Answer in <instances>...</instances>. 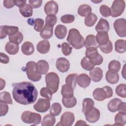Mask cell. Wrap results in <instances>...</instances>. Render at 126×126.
I'll use <instances>...</instances> for the list:
<instances>
[{"label":"cell","mask_w":126,"mask_h":126,"mask_svg":"<svg viewBox=\"0 0 126 126\" xmlns=\"http://www.w3.org/2000/svg\"><path fill=\"white\" fill-rule=\"evenodd\" d=\"M12 95L18 103L29 105L33 103L37 97V91L35 86L29 82H22L12 84Z\"/></svg>","instance_id":"1"},{"label":"cell","mask_w":126,"mask_h":126,"mask_svg":"<svg viewBox=\"0 0 126 126\" xmlns=\"http://www.w3.org/2000/svg\"><path fill=\"white\" fill-rule=\"evenodd\" d=\"M66 39L68 42L76 49H81L85 45L84 37L76 29H71L69 31Z\"/></svg>","instance_id":"2"},{"label":"cell","mask_w":126,"mask_h":126,"mask_svg":"<svg viewBox=\"0 0 126 126\" xmlns=\"http://www.w3.org/2000/svg\"><path fill=\"white\" fill-rule=\"evenodd\" d=\"M26 72L28 79L33 82L38 81L41 78L36 63L33 61H30L27 63Z\"/></svg>","instance_id":"3"},{"label":"cell","mask_w":126,"mask_h":126,"mask_svg":"<svg viewBox=\"0 0 126 126\" xmlns=\"http://www.w3.org/2000/svg\"><path fill=\"white\" fill-rule=\"evenodd\" d=\"M45 82L46 86L54 94L59 89L60 79L58 74L55 72H51L45 75Z\"/></svg>","instance_id":"4"},{"label":"cell","mask_w":126,"mask_h":126,"mask_svg":"<svg viewBox=\"0 0 126 126\" xmlns=\"http://www.w3.org/2000/svg\"><path fill=\"white\" fill-rule=\"evenodd\" d=\"M21 119L24 123L26 124L38 125L41 122V116L38 113L26 111L22 113Z\"/></svg>","instance_id":"5"},{"label":"cell","mask_w":126,"mask_h":126,"mask_svg":"<svg viewBox=\"0 0 126 126\" xmlns=\"http://www.w3.org/2000/svg\"><path fill=\"white\" fill-rule=\"evenodd\" d=\"M125 2L123 0H116L113 2L110 8L111 15L113 17L120 16L125 8Z\"/></svg>","instance_id":"6"},{"label":"cell","mask_w":126,"mask_h":126,"mask_svg":"<svg viewBox=\"0 0 126 126\" xmlns=\"http://www.w3.org/2000/svg\"><path fill=\"white\" fill-rule=\"evenodd\" d=\"M114 28L117 34L121 37L126 35V22L124 18H119L114 23Z\"/></svg>","instance_id":"7"},{"label":"cell","mask_w":126,"mask_h":126,"mask_svg":"<svg viewBox=\"0 0 126 126\" xmlns=\"http://www.w3.org/2000/svg\"><path fill=\"white\" fill-rule=\"evenodd\" d=\"M50 107V102L47 99L39 98L37 102L33 105V108L40 113L46 112Z\"/></svg>","instance_id":"8"},{"label":"cell","mask_w":126,"mask_h":126,"mask_svg":"<svg viewBox=\"0 0 126 126\" xmlns=\"http://www.w3.org/2000/svg\"><path fill=\"white\" fill-rule=\"evenodd\" d=\"M74 120V115L73 113L70 112H66L62 115L60 122L57 124V126H70L73 124Z\"/></svg>","instance_id":"9"},{"label":"cell","mask_w":126,"mask_h":126,"mask_svg":"<svg viewBox=\"0 0 126 126\" xmlns=\"http://www.w3.org/2000/svg\"><path fill=\"white\" fill-rule=\"evenodd\" d=\"M0 39H3L8 35L9 36L14 35L19 32V28L16 26H1L0 27Z\"/></svg>","instance_id":"10"},{"label":"cell","mask_w":126,"mask_h":126,"mask_svg":"<svg viewBox=\"0 0 126 126\" xmlns=\"http://www.w3.org/2000/svg\"><path fill=\"white\" fill-rule=\"evenodd\" d=\"M59 10L57 3L54 1H49L46 3L44 6V11L47 15H55L57 14Z\"/></svg>","instance_id":"11"},{"label":"cell","mask_w":126,"mask_h":126,"mask_svg":"<svg viewBox=\"0 0 126 126\" xmlns=\"http://www.w3.org/2000/svg\"><path fill=\"white\" fill-rule=\"evenodd\" d=\"M56 66L59 71L61 72H65L69 69L70 63L66 59L61 57L57 59Z\"/></svg>","instance_id":"12"},{"label":"cell","mask_w":126,"mask_h":126,"mask_svg":"<svg viewBox=\"0 0 126 126\" xmlns=\"http://www.w3.org/2000/svg\"><path fill=\"white\" fill-rule=\"evenodd\" d=\"M85 115L88 122L91 123H94L99 120L100 118V112L96 108L93 107L90 111Z\"/></svg>","instance_id":"13"},{"label":"cell","mask_w":126,"mask_h":126,"mask_svg":"<svg viewBox=\"0 0 126 126\" xmlns=\"http://www.w3.org/2000/svg\"><path fill=\"white\" fill-rule=\"evenodd\" d=\"M89 74L91 79L94 82L100 81L103 77V71L98 67L93 68L90 71Z\"/></svg>","instance_id":"14"},{"label":"cell","mask_w":126,"mask_h":126,"mask_svg":"<svg viewBox=\"0 0 126 126\" xmlns=\"http://www.w3.org/2000/svg\"><path fill=\"white\" fill-rule=\"evenodd\" d=\"M91 81L90 77L85 73L80 74L78 76L77 79V83L78 85L83 88L88 87L91 83Z\"/></svg>","instance_id":"15"},{"label":"cell","mask_w":126,"mask_h":126,"mask_svg":"<svg viewBox=\"0 0 126 126\" xmlns=\"http://www.w3.org/2000/svg\"><path fill=\"white\" fill-rule=\"evenodd\" d=\"M95 30L97 33L105 32H107L110 29L108 22L103 18H100L97 24L95 26Z\"/></svg>","instance_id":"16"},{"label":"cell","mask_w":126,"mask_h":126,"mask_svg":"<svg viewBox=\"0 0 126 126\" xmlns=\"http://www.w3.org/2000/svg\"><path fill=\"white\" fill-rule=\"evenodd\" d=\"M37 50L38 52L41 54H44L47 53L50 48V44L48 40H43L39 41L36 46Z\"/></svg>","instance_id":"17"},{"label":"cell","mask_w":126,"mask_h":126,"mask_svg":"<svg viewBox=\"0 0 126 126\" xmlns=\"http://www.w3.org/2000/svg\"><path fill=\"white\" fill-rule=\"evenodd\" d=\"M94 101L90 98H86L82 102V112L85 115L90 111L94 107Z\"/></svg>","instance_id":"18"},{"label":"cell","mask_w":126,"mask_h":126,"mask_svg":"<svg viewBox=\"0 0 126 126\" xmlns=\"http://www.w3.org/2000/svg\"><path fill=\"white\" fill-rule=\"evenodd\" d=\"M84 46L86 48L89 47H94L97 49L99 47V45L96 41L95 36L93 34H89L86 36Z\"/></svg>","instance_id":"19"},{"label":"cell","mask_w":126,"mask_h":126,"mask_svg":"<svg viewBox=\"0 0 126 126\" xmlns=\"http://www.w3.org/2000/svg\"><path fill=\"white\" fill-rule=\"evenodd\" d=\"M21 50L25 55L29 56L33 54L34 51V48L33 44L29 41L25 42L22 45Z\"/></svg>","instance_id":"20"},{"label":"cell","mask_w":126,"mask_h":126,"mask_svg":"<svg viewBox=\"0 0 126 126\" xmlns=\"http://www.w3.org/2000/svg\"><path fill=\"white\" fill-rule=\"evenodd\" d=\"M67 33V28L63 25H58L56 26L55 30V34L56 36L60 39H63Z\"/></svg>","instance_id":"21"},{"label":"cell","mask_w":126,"mask_h":126,"mask_svg":"<svg viewBox=\"0 0 126 126\" xmlns=\"http://www.w3.org/2000/svg\"><path fill=\"white\" fill-rule=\"evenodd\" d=\"M96 41L98 45H103L106 44L109 41V35L107 32H98L95 36Z\"/></svg>","instance_id":"22"},{"label":"cell","mask_w":126,"mask_h":126,"mask_svg":"<svg viewBox=\"0 0 126 126\" xmlns=\"http://www.w3.org/2000/svg\"><path fill=\"white\" fill-rule=\"evenodd\" d=\"M93 95L94 98L97 101H103L107 98L105 92L103 88L95 89L93 93Z\"/></svg>","instance_id":"23"},{"label":"cell","mask_w":126,"mask_h":126,"mask_svg":"<svg viewBox=\"0 0 126 126\" xmlns=\"http://www.w3.org/2000/svg\"><path fill=\"white\" fill-rule=\"evenodd\" d=\"M106 81L111 84H116L119 80V75L118 73L111 72L108 70L105 75Z\"/></svg>","instance_id":"24"},{"label":"cell","mask_w":126,"mask_h":126,"mask_svg":"<svg viewBox=\"0 0 126 126\" xmlns=\"http://www.w3.org/2000/svg\"><path fill=\"white\" fill-rule=\"evenodd\" d=\"M53 27L45 25L42 31L40 32V36L44 39H48L53 35Z\"/></svg>","instance_id":"25"},{"label":"cell","mask_w":126,"mask_h":126,"mask_svg":"<svg viewBox=\"0 0 126 126\" xmlns=\"http://www.w3.org/2000/svg\"><path fill=\"white\" fill-rule=\"evenodd\" d=\"M19 49L18 44H16L11 42H8L5 46V50L10 55L16 54Z\"/></svg>","instance_id":"26"},{"label":"cell","mask_w":126,"mask_h":126,"mask_svg":"<svg viewBox=\"0 0 126 126\" xmlns=\"http://www.w3.org/2000/svg\"><path fill=\"white\" fill-rule=\"evenodd\" d=\"M36 64L38 71L41 74H45L47 73L49 68V64L47 62L43 60H39L36 63Z\"/></svg>","instance_id":"27"},{"label":"cell","mask_w":126,"mask_h":126,"mask_svg":"<svg viewBox=\"0 0 126 126\" xmlns=\"http://www.w3.org/2000/svg\"><path fill=\"white\" fill-rule=\"evenodd\" d=\"M92 8L88 4H82L78 9V14L81 17H86L91 13Z\"/></svg>","instance_id":"28"},{"label":"cell","mask_w":126,"mask_h":126,"mask_svg":"<svg viewBox=\"0 0 126 126\" xmlns=\"http://www.w3.org/2000/svg\"><path fill=\"white\" fill-rule=\"evenodd\" d=\"M61 94L63 97H71L74 95V89L66 84L62 87Z\"/></svg>","instance_id":"29"},{"label":"cell","mask_w":126,"mask_h":126,"mask_svg":"<svg viewBox=\"0 0 126 126\" xmlns=\"http://www.w3.org/2000/svg\"><path fill=\"white\" fill-rule=\"evenodd\" d=\"M19 11L21 15L25 17H29L32 15V7L28 4H25L23 6L19 8Z\"/></svg>","instance_id":"30"},{"label":"cell","mask_w":126,"mask_h":126,"mask_svg":"<svg viewBox=\"0 0 126 126\" xmlns=\"http://www.w3.org/2000/svg\"><path fill=\"white\" fill-rule=\"evenodd\" d=\"M121 102H122V100L118 98L111 99L108 102L107 105L108 110L111 112H115L117 111L118 106Z\"/></svg>","instance_id":"31"},{"label":"cell","mask_w":126,"mask_h":126,"mask_svg":"<svg viewBox=\"0 0 126 126\" xmlns=\"http://www.w3.org/2000/svg\"><path fill=\"white\" fill-rule=\"evenodd\" d=\"M114 125L124 126L126 122V113L120 112L117 113L115 117Z\"/></svg>","instance_id":"32"},{"label":"cell","mask_w":126,"mask_h":126,"mask_svg":"<svg viewBox=\"0 0 126 126\" xmlns=\"http://www.w3.org/2000/svg\"><path fill=\"white\" fill-rule=\"evenodd\" d=\"M56 122V119L54 116L51 114H47L45 115L41 122L42 126H53Z\"/></svg>","instance_id":"33"},{"label":"cell","mask_w":126,"mask_h":126,"mask_svg":"<svg viewBox=\"0 0 126 126\" xmlns=\"http://www.w3.org/2000/svg\"><path fill=\"white\" fill-rule=\"evenodd\" d=\"M77 77L78 75L76 73L69 74L65 78L66 84L74 89L76 86Z\"/></svg>","instance_id":"34"},{"label":"cell","mask_w":126,"mask_h":126,"mask_svg":"<svg viewBox=\"0 0 126 126\" xmlns=\"http://www.w3.org/2000/svg\"><path fill=\"white\" fill-rule=\"evenodd\" d=\"M62 103L66 108H72L76 104L77 100L74 96L67 98L63 97Z\"/></svg>","instance_id":"35"},{"label":"cell","mask_w":126,"mask_h":126,"mask_svg":"<svg viewBox=\"0 0 126 126\" xmlns=\"http://www.w3.org/2000/svg\"><path fill=\"white\" fill-rule=\"evenodd\" d=\"M115 51L119 53H123L126 52V41L123 39H118L115 43Z\"/></svg>","instance_id":"36"},{"label":"cell","mask_w":126,"mask_h":126,"mask_svg":"<svg viewBox=\"0 0 126 126\" xmlns=\"http://www.w3.org/2000/svg\"><path fill=\"white\" fill-rule=\"evenodd\" d=\"M97 20V16L93 13H91L85 18V24L88 27H92L96 23Z\"/></svg>","instance_id":"37"},{"label":"cell","mask_w":126,"mask_h":126,"mask_svg":"<svg viewBox=\"0 0 126 126\" xmlns=\"http://www.w3.org/2000/svg\"><path fill=\"white\" fill-rule=\"evenodd\" d=\"M8 38L10 42L19 45L23 40V35L20 32H18L14 35L9 36Z\"/></svg>","instance_id":"38"},{"label":"cell","mask_w":126,"mask_h":126,"mask_svg":"<svg viewBox=\"0 0 126 126\" xmlns=\"http://www.w3.org/2000/svg\"><path fill=\"white\" fill-rule=\"evenodd\" d=\"M121 68V63L117 60L111 61L108 64V70L115 73H118Z\"/></svg>","instance_id":"39"},{"label":"cell","mask_w":126,"mask_h":126,"mask_svg":"<svg viewBox=\"0 0 126 126\" xmlns=\"http://www.w3.org/2000/svg\"><path fill=\"white\" fill-rule=\"evenodd\" d=\"M81 65L82 68L86 70L90 71L94 68V65L91 62L89 59L86 56L84 57L81 61Z\"/></svg>","instance_id":"40"},{"label":"cell","mask_w":126,"mask_h":126,"mask_svg":"<svg viewBox=\"0 0 126 126\" xmlns=\"http://www.w3.org/2000/svg\"><path fill=\"white\" fill-rule=\"evenodd\" d=\"M0 102L6 104H12V100L9 93L2 92L0 93Z\"/></svg>","instance_id":"41"},{"label":"cell","mask_w":126,"mask_h":126,"mask_svg":"<svg viewBox=\"0 0 126 126\" xmlns=\"http://www.w3.org/2000/svg\"><path fill=\"white\" fill-rule=\"evenodd\" d=\"M62 111V106L59 103H54L52 104L50 109V113L54 116H58Z\"/></svg>","instance_id":"42"},{"label":"cell","mask_w":126,"mask_h":126,"mask_svg":"<svg viewBox=\"0 0 126 126\" xmlns=\"http://www.w3.org/2000/svg\"><path fill=\"white\" fill-rule=\"evenodd\" d=\"M99 54L96 48L94 47H89L86 48L85 55L89 59H94L97 57Z\"/></svg>","instance_id":"43"},{"label":"cell","mask_w":126,"mask_h":126,"mask_svg":"<svg viewBox=\"0 0 126 126\" xmlns=\"http://www.w3.org/2000/svg\"><path fill=\"white\" fill-rule=\"evenodd\" d=\"M116 94L121 97L126 98V85L121 84L117 86L116 88Z\"/></svg>","instance_id":"44"},{"label":"cell","mask_w":126,"mask_h":126,"mask_svg":"<svg viewBox=\"0 0 126 126\" xmlns=\"http://www.w3.org/2000/svg\"><path fill=\"white\" fill-rule=\"evenodd\" d=\"M41 96L46 98L49 101L52 99L53 93L48 87H44L41 88L40 91Z\"/></svg>","instance_id":"45"},{"label":"cell","mask_w":126,"mask_h":126,"mask_svg":"<svg viewBox=\"0 0 126 126\" xmlns=\"http://www.w3.org/2000/svg\"><path fill=\"white\" fill-rule=\"evenodd\" d=\"M57 21V18L55 15H47L45 19V25L53 27V26L56 24Z\"/></svg>","instance_id":"46"},{"label":"cell","mask_w":126,"mask_h":126,"mask_svg":"<svg viewBox=\"0 0 126 126\" xmlns=\"http://www.w3.org/2000/svg\"><path fill=\"white\" fill-rule=\"evenodd\" d=\"M98 47L102 52L106 54L111 52L113 50V45L112 42L110 40L104 45H99Z\"/></svg>","instance_id":"47"},{"label":"cell","mask_w":126,"mask_h":126,"mask_svg":"<svg viewBox=\"0 0 126 126\" xmlns=\"http://www.w3.org/2000/svg\"><path fill=\"white\" fill-rule=\"evenodd\" d=\"M44 21L41 18H36L34 21V29L38 32H40L43 28Z\"/></svg>","instance_id":"48"},{"label":"cell","mask_w":126,"mask_h":126,"mask_svg":"<svg viewBox=\"0 0 126 126\" xmlns=\"http://www.w3.org/2000/svg\"><path fill=\"white\" fill-rule=\"evenodd\" d=\"M61 49L62 53L65 56L69 55L71 52L72 47H71L68 43L66 42H63L61 45Z\"/></svg>","instance_id":"49"},{"label":"cell","mask_w":126,"mask_h":126,"mask_svg":"<svg viewBox=\"0 0 126 126\" xmlns=\"http://www.w3.org/2000/svg\"><path fill=\"white\" fill-rule=\"evenodd\" d=\"M100 14L105 17H107L111 15L110 8L106 5H101L99 8Z\"/></svg>","instance_id":"50"},{"label":"cell","mask_w":126,"mask_h":126,"mask_svg":"<svg viewBox=\"0 0 126 126\" xmlns=\"http://www.w3.org/2000/svg\"><path fill=\"white\" fill-rule=\"evenodd\" d=\"M75 19L74 15L71 14H66L62 16L61 18V20L63 23H72Z\"/></svg>","instance_id":"51"},{"label":"cell","mask_w":126,"mask_h":126,"mask_svg":"<svg viewBox=\"0 0 126 126\" xmlns=\"http://www.w3.org/2000/svg\"><path fill=\"white\" fill-rule=\"evenodd\" d=\"M91 62L95 66V65H98L101 64L103 61V57L99 54L97 57L95 58L92 59H89Z\"/></svg>","instance_id":"52"},{"label":"cell","mask_w":126,"mask_h":126,"mask_svg":"<svg viewBox=\"0 0 126 126\" xmlns=\"http://www.w3.org/2000/svg\"><path fill=\"white\" fill-rule=\"evenodd\" d=\"M0 116H5L8 111V106L6 103L0 102Z\"/></svg>","instance_id":"53"},{"label":"cell","mask_w":126,"mask_h":126,"mask_svg":"<svg viewBox=\"0 0 126 126\" xmlns=\"http://www.w3.org/2000/svg\"><path fill=\"white\" fill-rule=\"evenodd\" d=\"M30 5L32 7V8H37L39 7L42 3L41 0H30L29 1Z\"/></svg>","instance_id":"54"},{"label":"cell","mask_w":126,"mask_h":126,"mask_svg":"<svg viewBox=\"0 0 126 126\" xmlns=\"http://www.w3.org/2000/svg\"><path fill=\"white\" fill-rule=\"evenodd\" d=\"M103 88L106 94V98H108L112 97V96L113 95V90L112 88L108 86H104V87H103Z\"/></svg>","instance_id":"55"},{"label":"cell","mask_w":126,"mask_h":126,"mask_svg":"<svg viewBox=\"0 0 126 126\" xmlns=\"http://www.w3.org/2000/svg\"><path fill=\"white\" fill-rule=\"evenodd\" d=\"M3 5L6 8H11L15 5L14 1L13 0H5L3 1Z\"/></svg>","instance_id":"56"},{"label":"cell","mask_w":126,"mask_h":126,"mask_svg":"<svg viewBox=\"0 0 126 126\" xmlns=\"http://www.w3.org/2000/svg\"><path fill=\"white\" fill-rule=\"evenodd\" d=\"M0 63H8L9 61V58L8 56H7L6 54L0 53Z\"/></svg>","instance_id":"57"},{"label":"cell","mask_w":126,"mask_h":126,"mask_svg":"<svg viewBox=\"0 0 126 126\" xmlns=\"http://www.w3.org/2000/svg\"><path fill=\"white\" fill-rule=\"evenodd\" d=\"M126 103L124 102H121L118 108V111L124 113H126Z\"/></svg>","instance_id":"58"},{"label":"cell","mask_w":126,"mask_h":126,"mask_svg":"<svg viewBox=\"0 0 126 126\" xmlns=\"http://www.w3.org/2000/svg\"><path fill=\"white\" fill-rule=\"evenodd\" d=\"M14 3L15 5H16V6H17L18 7H21L22 6H23L25 4H26V2L27 0H14Z\"/></svg>","instance_id":"59"},{"label":"cell","mask_w":126,"mask_h":126,"mask_svg":"<svg viewBox=\"0 0 126 126\" xmlns=\"http://www.w3.org/2000/svg\"><path fill=\"white\" fill-rule=\"evenodd\" d=\"M88 126L86 122L83 120H79L75 124V126Z\"/></svg>","instance_id":"60"},{"label":"cell","mask_w":126,"mask_h":126,"mask_svg":"<svg viewBox=\"0 0 126 126\" xmlns=\"http://www.w3.org/2000/svg\"><path fill=\"white\" fill-rule=\"evenodd\" d=\"M5 86V81L2 78H0V90H2Z\"/></svg>","instance_id":"61"}]
</instances>
